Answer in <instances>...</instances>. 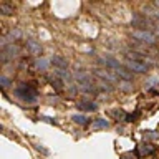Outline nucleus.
Segmentation results:
<instances>
[{
  "label": "nucleus",
  "instance_id": "obj_1",
  "mask_svg": "<svg viewBox=\"0 0 159 159\" xmlns=\"http://www.w3.org/2000/svg\"><path fill=\"white\" fill-rule=\"evenodd\" d=\"M133 38H136L138 42H141L144 45H156L159 42V37L157 35H154L152 32H148V30H133L131 32Z\"/></svg>",
  "mask_w": 159,
  "mask_h": 159
},
{
  "label": "nucleus",
  "instance_id": "obj_2",
  "mask_svg": "<svg viewBox=\"0 0 159 159\" xmlns=\"http://www.w3.org/2000/svg\"><path fill=\"white\" fill-rule=\"evenodd\" d=\"M103 61L108 65L109 68L113 70L114 73H116V76H119V78H123V80H126V81H131L133 80V75L129 73V71H126V70H124L121 65H119L116 60L114 58H111V57H106V58H103Z\"/></svg>",
  "mask_w": 159,
  "mask_h": 159
},
{
  "label": "nucleus",
  "instance_id": "obj_3",
  "mask_svg": "<svg viewBox=\"0 0 159 159\" xmlns=\"http://www.w3.org/2000/svg\"><path fill=\"white\" fill-rule=\"evenodd\" d=\"M15 94L27 103H32L37 99V91H35L32 86H28V84H20V86L15 89Z\"/></svg>",
  "mask_w": 159,
  "mask_h": 159
},
{
  "label": "nucleus",
  "instance_id": "obj_4",
  "mask_svg": "<svg viewBox=\"0 0 159 159\" xmlns=\"http://www.w3.org/2000/svg\"><path fill=\"white\" fill-rule=\"evenodd\" d=\"M78 84H80V88L83 89V91H86L89 94H94L96 93V88H94V84H93V80L88 76L86 73H81V75H78Z\"/></svg>",
  "mask_w": 159,
  "mask_h": 159
},
{
  "label": "nucleus",
  "instance_id": "obj_5",
  "mask_svg": "<svg viewBox=\"0 0 159 159\" xmlns=\"http://www.w3.org/2000/svg\"><path fill=\"white\" fill-rule=\"evenodd\" d=\"M126 66L131 70V71H134V73H148L149 71V65H146V63H141V61H134V60H129V58H126Z\"/></svg>",
  "mask_w": 159,
  "mask_h": 159
},
{
  "label": "nucleus",
  "instance_id": "obj_6",
  "mask_svg": "<svg viewBox=\"0 0 159 159\" xmlns=\"http://www.w3.org/2000/svg\"><path fill=\"white\" fill-rule=\"evenodd\" d=\"M94 75L99 76V78H103V80H106V81H109V83H118V76L114 73H109L108 70L98 68V70H94Z\"/></svg>",
  "mask_w": 159,
  "mask_h": 159
},
{
  "label": "nucleus",
  "instance_id": "obj_7",
  "mask_svg": "<svg viewBox=\"0 0 159 159\" xmlns=\"http://www.w3.org/2000/svg\"><path fill=\"white\" fill-rule=\"evenodd\" d=\"M17 53H18V47H17V45H8V47H5L2 50V60L5 61V60L15 57Z\"/></svg>",
  "mask_w": 159,
  "mask_h": 159
},
{
  "label": "nucleus",
  "instance_id": "obj_8",
  "mask_svg": "<svg viewBox=\"0 0 159 159\" xmlns=\"http://www.w3.org/2000/svg\"><path fill=\"white\" fill-rule=\"evenodd\" d=\"M52 63H53V66H57V70H66L68 68L66 60L61 58V57H53L52 58Z\"/></svg>",
  "mask_w": 159,
  "mask_h": 159
},
{
  "label": "nucleus",
  "instance_id": "obj_9",
  "mask_svg": "<svg viewBox=\"0 0 159 159\" xmlns=\"http://www.w3.org/2000/svg\"><path fill=\"white\" fill-rule=\"evenodd\" d=\"M138 151H139L141 156H148V154L154 152V146H151V144H148V143H143V144L138 146Z\"/></svg>",
  "mask_w": 159,
  "mask_h": 159
},
{
  "label": "nucleus",
  "instance_id": "obj_10",
  "mask_svg": "<svg viewBox=\"0 0 159 159\" xmlns=\"http://www.w3.org/2000/svg\"><path fill=\"white\" fill-rule=\"evenodd\" d=\"M27 47L30 50V53H33V55H40V53H42V47H40V43H37L35 40H28Z\"/></svg>",
  "mask_w": 159,
  "mask_h": 159
},
{
  "label": "nucleus",
  "instance_id": "obj_11",
  "mask_svg": "<svg viewBox=\"0 0 159 159\" xmlns=\"http://www.w3.org/2000/svg\"><path fill=\"white\" fill-rule=\"evenodd\" d=\"M96 104L91 101H80L78 103V109H83V111H96Z\"/></svg>",
  "mask_w": 159,
  "mask_h": 159
},
{
  "label": "nucleus",
  "instance_id": "obj_12",
  "mask_svg": "<svg viewBox=\"0 0 159 159\" xmlns=\"http://www.w3.org/2000/svg\"><path fill=\"white\" fill-rule=\"evenodd\" d=\"M108 126H109V123L106 121V119H101V118H99V119H94L93 124H91L93 129H106Z\"/></svg>",
  "mask_w": 159,
  "mask_h": 159
},
{
  "label": "nucleus",
  "instance_id": "obj_13",
  "mask_svg": "<svg viewBox=\"0 0 159 159\" xmlns=\"http://www.w3.org/2000/svg\"><path fill=\"white\" fill-rule=\"evenodd\" d=\"M109 114H111V116H114L118 121H121V119H126V118H128V114L124 113L123 109H111V111H109Z\"/></svg>",
  "mask_w": 159,
  "mask_h": 159
},
{
  "label": "nucleus",
  "instance_id": "obj_14",
  "mask_svg": "<svg viewBox=\"0 0 159 159\" xmlns=\"http://www.w3.org/2000/svg\"><path fill=\"white\" fill-rule=\"evenodd\" d=\"M35 68L40 70V71H45V70L48 68V61H47V60H43V58H40V60L35 61Z\"/></svg>",
  "mask_w": 159,
  "mask_h": 159
},
{
  "label": "nucleus",
  "instance_id": "obj_15",
  "mask_svg": "<svg viewBox=\"0 0 159 159\" xmlns=\"http://www.w3.org/2000/svg\"><path fill=\"white\" fill-rule=\"evenodd\" d=\"M0 13H3V15H12L13 13V7H10V5L7 3H0Z\"/></svg>",
  "mask_w": 159,
  "mask_h": 159
},
{
  "label": "nucleus",
  "instance_id": "obj_16",
  "mask_svg": "<svg viewBox=\"0 0 159 159\" xmlns=\"http://www.w3.org/2000/svg\"><path fill=\"white\" fill-rule=\"evenodd\" d=\"M55 75H57V76H60V78L63 80V81H65V80L68 81V80L71 78V76H70V73L66 71V70H55Z\"/></svg>",
  "mask_w": 159,
  "mask_h": 159
},
{
  "label": "nucleus",
  "instance_id": "obj_17",
  "mask_svg": "<svg viewBox=\"0 0 159 159\" xmlns=\"http://www.w3.org/2000/svg\"><path fill=\"white\" fill-rule=\"evenodd\" d=\"M71 119H73V121L76 123V124H86V123H88V118L83 116V114H75Z\"/></svg>",
  "mask_w": 159,
  "mask_h": 159
},
{
  "label": "nucleus",
  "instance_id": "obj_18",
  "mask_svg": "<svg viewBox=\"0 0 159 159\" xmlns=\"http://www.w3.org/2000/svg\"><path fill=\"white\" fill-rule=\"evenodd\" d=\"M52 84L55 86V89H58V91L63 89V80H60V78H52Z\"/></svg>",
  "mask_w": 159,
  "mask_h": 159
},
{
  "label": "nucleus",
  "instance_id": "obj_19",
  "mask_svg": "<svg viewBox=\"0 0 159 159\" xmlns=\"http://www.w3.org/2000/svg\"><path fill=\"white\" fill-rule=\"evenodd\" d=\"M119 159H139L138 157V154L136 152H133V151H128V152H123L121 154V157Z\"/></svg>",
  "mask_w": 159,
  "mask_h": 159
},
{
  "label": "nucleus",
  "instance_id": "obj_20",
  "mask_svg": "<svg viewBox=\"0 0 159 159\" xmlns=\"http://www.w3.org/2000/svg\"><path fill=\"white\" fill-rule=\"evenodd\" d=\"M0 83H2L3 88H7L8 86V78L7 76H2V78H0Z\"/></svg>",
  "mask_w": 159,
  "mask_h": 159
},
{
  "label": "nucleus",
  "instance_id": "obj_21",
  "mask_svg": "<svg viewBox=\"0 0 159 159\" xmlns=\"http://www.w3.org/2000/svg\"><path fill=\"white\" fill-rule=\"evenodd\" d=\"M42 119H43V121H47V123H52V124H55V119H52V118H47V116H43Z\"/></svg>",
  "mask_w": 159,
  "mask_h": 159
},
{
  "label": "nucleus",
  "instance_id": "obj_22",
  "mask_svg": "<svg viewBox=\"0 0 159 159\" xmlns=\"http://www.w3.org/2000/svg\"><path fill=\"white\" fill-rule=\"evenodd\" d=\"M156 7H159V0H157V2H156Z\"/></svg>",
  "mask_w": 159,
  "mask_h": 159
},
{
  "label": "nucleus",
  "instance_id": "obj_23",
  "mask_svg": "<svg viewBox=\"0 0 159 159\" xmlns=\"http://www.w3.org/2000/svg\"><path fill=\"white\" fill-rule=\"evenodd\" d=\"M157 88H159V84H157Z\"/></svg>",
  "mask_w": 159,
  "mask_h": 159
}]
</instances>
